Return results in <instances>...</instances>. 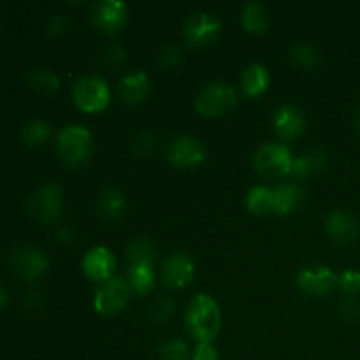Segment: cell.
Here are the masks:
<instances>
[{"label": "cell", "mask_w": 360, "mask_h": 360, "mask_svg": "<svg viewBox=\"0 0 360 360\" xmlns=\"http://www.w3.org/2000/svg\"><path fill=\"white\" fill-rule=\"evenodd\" d=\"M185 326L197 343H213L221 329L218 302L207 294H197L185 311Z\"/></svg>", "instance_id": "cell-1"}, {"label": "cell", "mask_w": 360, "mask_h": 360, "mask_svg": "<svg viewBox=\"0 0 360 360\" xmlns=\"http://www.w3.org/2000/svg\"><path fill=\"white\" fill-rule=\"evenodd\" d=\"M56 151L65 165L81 167L90 160L91 153H94L91 132L81 125L65 127L56 139Z\"/></svg>", "instance_id": "cell-2"}, {"label": "cell", "mask_w": 360, "mask_h": 360, "mask_svg": "<svg viewBox=\"0 0 360 360\" xmlns=\"http://www.w3.org/2000/svg\"><path fill=\"white\" fill-rule=\"evenodd\" d=\"M130 294H132V288H130L129 281L122 276H112L111 280L98 285V288L95 290L94 309L98 315L104 316L120 315L129 306Z\"/></svg>", "instance_id": "cell-3"}, {"label": "cell", "mask_w": 360, "mask_h": 360, "mask_svg": "<svg viewBox=\"0 0 360 360\" xmlns=\"http://www.w3.org/2000/svg\"><path fill=\"white\" fill-rule=\"evenodd\" d=\"M238 104L234 86L224 81H214L204 86L195 98V109L206 118H217L225 115Z\"/></svg>", "instance_id": "cell-4"}, {"label": "cell", "mask_w": 360, "mask_h": 360, "mask_svg": "<svg viewBox=\"0 0 360 360\" xmlns=\"http://www.w3.org/2000/svg\"><path fill=\"white\" fill-rule=\"evenodd\" d=\"M72 98L83 112H101L111 102L108 83L98 76H86L76 81L72 86Z\"/></svg>", "instance_id": "cell-5"}, {"label": "cell", "mask_w": 360, "mask_h": 360, "mask_svg": "<svg viewBox=\"0 0 360 360\" xmlns=\"http://www.w3.org/2000/svg\"><path fill=\"white\" fill-rule=\"evenodd\" d=\"M294 155L285 144L267 143L262 144L253 155V165L264 178H280L290 174Z\"/></svg>", "instance_id": "cell-6"}, {"label": "cell", "mask_w": 360, "mask_h": 360, "mask_svg": "<svg viewBox=\"0 0 360 360\" xmlns=\"http://www.w3.org/2000/svg\"><path fill=\"white\" fill-rule=\"evenodd\" d=\"M28 213L39 221L53 224L60 218L63 210V192L56 183H46L35 190L28 199Z\"/></svg>", "instance_id": "cell-7"}, {"label": "cell", "mask_w": 360, "mask_h": 360, "mask_svg": "<svg viewBox=\"0 0 360 360\" xmlns=\"http://www.w3.org/2000/svg\"><path fill=\"white\" fill-rule=\"evenodd\" d=\"M221 34V21L214 14L199 11L186 18L183 23V37L190 46L204 48L217 41Z\"/></svg>", "instance_id": "cell-8"}, {"label": "cell", "mask_w": 360, "mask_h": 360, "mask_svg": "<svg viewBox=\"0 0 360 360\" xmlns=\"http://www.w3.org/2000/svg\"><path fill=\"white\" fill-rule=\"evenodd\" d=\"M11 266L25 281H35L48 273L49 259L37 246L21 245L11 253Z\"/></svg>", "instance_id": "cell-9"}, {"label": "cell", "mask_w": 360, "mask_h": 360, "mask_svg": "<svg viewBox=\"0 0 360 360\" xmlns=\"http://www.w3.org/2000/svg\"><path fill=\"white\" fill-rule=\"evenodd\" d=\"M165 158L174 167L192 169L202 164L204 158H206V150L197 137L181 134V136L172 137L167 151H165Z\"/></svg>", "instance_id": "cell-10"}, {"label": "cell", "mask_w": 360, "mask_h": 360, "mask_svg": "<svg viewBox=\"0 0 360 360\" xmlns=\"http://www.w3.org/2000/svg\"><path fill=\"white\" fill-rule=\"evenodd\" d=\"M129 9L122 0H102L91 7V23L101 34L115 35L125 27Z\"/></svg>", "instance_id": "cell-11"}, {"label": "cell", "mask_w": 360, "mask_h": 360, "mask_svg": "<svg viewBox=\"0 0 360 360\" xmlns=\"http://www.w3.org/2000/svg\"><path fill=\"white\" fill-rule=\"evenodd\" d=\"M338 276L330 267L316 266V267H304L297 273L299 290L311 297H326L333 294L334 288L338 287Z\"/></svg>", "instance_id": "cell-12"}, {"label": "cell", "mask_w": 360, "mask_h": 360, "mask_svg": "<svg viewBox=\"0 0 360 360\" xmlns=\"http://www.w3.org/2000/svg\"><path fill=\"white\" fill-rule=\"evenodd\" d=\"M195 262L183 252H172L162 267V283L167 288H185L195 278Z\"/></svg>", "instance_id": "cell-13"}, {"label": "cell", "mask_w": 360, "mask_h": 360, "mask_svg": "<svg viewBox=\"0 0 360 360\" xmlns=\"http://www.w3.org/2000/svg\"><path fill=\"white\" fill-rule=\"evenodd\" d=\"M115 267V255L105 246H95V248L88 250L83 257V262H81L84 276L91 281H98V283L111 280Z\"/></svg>", "instance_id": "cell-14"}, {"label": "cell", "mask_w": 360, "mask_h": 360, "mask_svg": "<svg viewBox=\"0 0 360 360\" xmlns=\"http://www.w3.org/2000/svg\"><path fill=\"white\" fill-rule=\"evenodd\" d=\"M326 232L333 241L340 243V245H350V243L357 241L360 225L357 218L352 217L350 213L338 210L326 218Z\"/></svg>", "instance_id": "cell-15"}, {"label": "cell", "mask_w": 360, "mask_h": 360, "mask_svg": "<svg viewBox=\"0 0 360 360\" xmlns=\"http://www.w3.org/2000/svg\"><path fill=\"white\" fill-rule=\"evenodd\" d=\"M274 130L283 141H295L306 130V120L301 109L294 105H281L274 112Z\"/></svg>", "instance_id": "cell-16"}, {"label": "cell", "mask_w": 360, "mask_h": 360, "mask_svg": "<svg viewBox=\"0 0 360 360\" xmlns=\"http://www.w3.org/2000/svg\"><path fill=\"white\" fill-rule=\"evenodd\" d=\"M327 165V153L320 148H313V150L306 151V153L294 157V164H292L290 174L294 179H306L313 178L319 172H322Z\"/></svg>", "instance_id": "cell-17"}, {"label": "cell", "mask_w": 360, "mask_h": 360, "mask_svg": "<svg viewBox=\"0 0 360 360\" xmlns=\"http://www.w3.org/2000/svg\"><path fill=\"white\" fill-rule=\"evenodd\" d=\"M120 94L125 104L137 105L150 94V77L143 70H132L120 83Z\"/></svg>", "instance_id": "cell-18"}, {"label": "cell", "mask_w": 360, "mask_h": 360, "mask_svg": "<svg viewBox=\"0 0 360 360\" xmlns=\"http://www.w3.org/2000/svg\"><path fill=\"white\" fill-rule=\"evenodd\" d=\"M127 210L125 193L115 186H108L97 199V214L104 221H115L123 217Z\"/></svg>", "instance_id": "cell-19"}, {"label": "cell", "mask_w": 360, "mask_h": 360, "mask_svg": "<svg viewBox=\"0 0 360 360\" xmlns=\"http://www.w3.org/2000/svg\"><path fill=\"white\" fill-rule=\"evenodd\" d=\"M302 190L294 183H281L273 188V207L274 213L285 217L297 210L302 202Z\"/></svg>", "instance_id": "cell-20"}, {"label": "cell", "mask_w": 360, "mask_h": 360, "mask_svg": "<svg viewBox=\"0 0 360 360\" xmlns=\"http://www.w3.org/2000/svg\"><path fill=\"white\" fill-rule=\"evenodd\" d=\"M271 76L269 70L266 69L260 63H250L245 70H243L241 76V86L248 97L257 98L260 95H264L269 88Z\"/></svg>", "instance_id": "cell-21"}, {"label": "cell", "mask_w": 360, "mask_h": 360, "mask_svg": "<svg viewBox=\"0 0 360 360\" xmlns=\"http://www.w3.org/2000/svg\"><path fill=\"white\" fill-rule=\"evenodd\" d=\"M127 281L136 294H150L155 287V264H132V266H129Z\"/></svg>", "instance_id": "cell-22"}, {"label": "cell", "mask_w": 360, "mask_h": 360, "mask_svg": "<svg viewBox=\"0 0 360 360\" xmlns=\"http://www.w3.org/2000/svg\"><path fill=\"white\" fill-rule=\"evenodd\" d=\"M241 23L248 34H264L269 28V14L262 4L248 2L241 11Z\"/></svg>", "instance_id": "cell-23"}, {"label": "cell", "mask_w": 360, "mask_h": 360, "mask_svg": "<svg viewBox=\"0 0 360 360\" xmlns=\"http://www.w3.org/2000/svg\"><path fill=\"white\" fill-rule=\"evenodd\" d=\"M28 86L41 95H51L58 90L60 79L48 67H35L27 76Z\"/></svg>", "instance_id": "cell-24"}, {"label": "cell", "mask_w": 360, "mask_h": 360, "mask_svg": "<svg viewBox=\"0 0 360 360\" xmlns=\"http://www.w3.org/2000/svg\"><path fill=\"white\" fill-rule=\"evenodd\" d=\"M246 207H248L250 213L259 214V217L274 213L273 188H267L262 185L250 188L246 193Z\"/></svg>", "instance_id": "cell-25"}, {"label": "cell", "mask_w": 360, "mask_h": 360, "mask_svg": "<svg viewBox=\"0 0 360 360\" xmlns=\"http://www.w3.org/2000/svg\"><path fill=\"white\" fill-rule=\"evenodd\" d=\"M51 136V125H49L46 120L35 118L28 120L27 123H23V127L20 129V139L23 141L27 146H39V144H44L46 141Z\"/></svg>", "instance_id": "cell-26"}, {"label": "cell", "mask_w": 360, "mask_h": 360, "mask_svg": "<svg viewBox=\"0 0 360 360\" xmlns=\"http://www.w3.org/2000/svg\"><path fill=\"white\" fill-rule=\"evenodd\" d=\"M290 60L294 65H297L299 69H315L316 65L320 63V53L311 42L308 41H299L295 42L294 46L290 48Z\"/></svg>", "instance_id": "cell-27"}, {"label": "cell", "mask_w": 360, "mask_h": 360, "mask_svg": "<svg viewBox=\"0 0 360 360\" xmlns=\"http://www.w3.org/2000/svg\"><path fill=\"white\" fill-rule=\"evenodd\" d=\"M155 257H157L155 245L148 238L134 239L127 250L129 266H132V264H155Z\"/></svg>", "instance_id": "cell-28"}, {"label": "cell", "mask_w": 360, "mask_h": 360, "mask_svg": "<svg viewBox=\"0 0 360 360\" xmlns=\"http://www.w3.org/2000/svg\"><path fill=\"white\" fill-rule=\"evenodd\" d=\"M176 311V302L171 297H160L150 309V319L155 326H162L167 320H171V316Z\"/></svg>", "instance_id": "cell-29"}, {"label": "cell", "mask_w": 360, "mask_h": 360, "mask_svg": "<svg viewBox=\"0 0 360 360\" xmlns=\"http://www.w3.org/2000/svg\"><path fill=\"white\" fill-rule=\"evenodd\" d=\"M160 360H188L190 352L183 340H171L158 348Z\"/></svg>", "instance_id": "cell-30"}, {"label": "cell", "mask_w": 360, "mask_h": 360, "mask_svg": "<svg viewBox=\"0 0 360 360\" xmlns=\"http://www.w3.org/2000/svg\"><path fill=\"white\" fill-rule=\"evenodd\" d=\"M183 62V49L176 42H167L158 53V63L162 69H174Z\"/></svg>", "instance_id": "cell-31"}, {"label": "cell", "mask_w": 360, "mask_h": 360, "mask_svg": "<svg viewBox=\"0 0 360 360\" xmlns=\"http://www.w3.org/2000/svg\"><path fill=\"white\" fill-rule=\"evenodd\" d=\"M70 30V18L63 13L53 14L48 20V25H46V32H48L49 37H65Z\"/></svg>", "instance_id": "cell-32"}, {"label": "cell", "mask_w": 360, "mask_h": 360, "mask_svg": "<svg viewBox=\"0 0 360 360\" xmlns=\"http://www.w3.org/2000/svg\"><path fill=\"white\" fill-rule=\"evenodd\" d=\"M155 144H157V141H155V134L150 132V130H144V132H141L139 136L134 139V144H132L134 155L141 158L150 157V155L155 151Z\"/></svg>", "instance_id": "cell-33"}, {"label": "cell", "mask_w": 360, "mask_h": 360, "mask_svg": "<svg viewBox=\"0 0 360 360\" xmlns=\"http://www.w3.org/2000/svg\"><path fill=\"white\" fill-rule=\"evenodd\" d=\"M338 287L347 295H355L360 292V271L347 269L338 276Z\"/></svg>", "instance_id": "cell-34"}, {"label": "cell", "mask_w": 360, "mask_h": 360, "mask_svg": "<svg viewBox=\"0 0 360 360\" xmlns=\"http://www.w3.org/2000/svg\"><path fill=\"white\" fill-rule=\"evenodd\" d=\"M338 311H340L341 319L347 322H355L360 319V301L355 295H345L338 304Z\"/></svg>", "instance_id": "cell-35"}, {"label": "cell", "mask_w": 360, "mask_h": 360, "mask_svg": "<svg viewBox=\"0 0 360 360\" xmlns=\"http://www.w3.org/2000/svg\"><path fill=\"white\" fill-rule=\"evenodd\" d=\"M102 62H104L105 67L118 69V67H122L127 62V51L122 46H109L104 51V55H102Z\"/></svg>", "instance_id": "cell-36"}, {"label": "cell", "mask_w": 360, "mask_h": 360, "mask_svg": "<svg viewBox=\"0 0 360 360\" xmlns=\"http://www.w3.org/2000/svg\"><path fill=\"white\" fill-rule=\"evenodd\" d=\"M192 360H220V355L213 343H199L193 352Z\"/></svg>", "instance_id": "cell-37"}, {"label": "cell", "mask_w": 360, "mask_h": 360, "mask_svg": "<svg viewBox=\"0 0 360 360\" xmlns=\"http://www.w3.org/2000/svg\"><path fill=\"white\" fill-rule=\"evenodd\" d=\"M25 301H27L28 308L39 309V308H41L42 297H41V294H39V292H28L27 299H25Z\"/></svg>", "instance_id": "cell-38"}, {"label": "cell", "mask_w": 360, "mask_h": 360, "mask_svg": "<svg viewBox=\"0 0 360 360\" xmlns=\"http://www.w3.org/2000/svg\"><path fill=\"white\" fill-rule=\"evenodd\" d=\"M354 127H355V130H357L359 136H360V105L357 109H355V112H354Z\"/></svg>", "instance_id": "cell-39"}, {"label": "cell", "mask_w": 360, "mask_h": 360, "mask_svg": "<svg viewBox=\"0 0 360 360\" xmlns=\"http://www.w3.org/2000/svg\"><path fill=\"white\" fill-rule=\"evenodd\" d=\"M6 304H7V292H6V288L0 285V309H2Z\"/></svg>", "instance_id": "cell-40"}]
</instances>
